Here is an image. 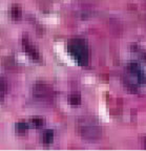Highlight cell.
Masks as SVG:
<instances>
[{"mask_svg": "<svg viewBox=\"0 0 146 151\" xmlns=\"http://www.w3.org/2000/svg\"><path fill=\"white\" fill-rule=\"evenodd\" d=\"M22 14V11H21V7L19 6L18 4H14L11 9V16L13 17L14 19H19L21 17Z\"/></svg>", "mask_w": 146, "mask_h": 151, "instance_id": "obj_9", "label": "cell"}, {"mask_svg": "<svg viewBox=\"0 0 146 151\" xmlns=\"http://www.w3.org/2000/svg\"><path fill=\"white\" fill-rule=\"evenodd\" d=\"M31 124L34 128H41L43 125V120L39 116H35L31 120Z\"/></svg>", "mask_w": 146, "mask_h": 151, "instance_id": "obj_11", "label": "cell"}, {"mask_svg": "<svg viewBox=\"0 0 146 151\" xmlns=\"http://www.w3.org/2000/svg\"><path fill=\"white\" fill-rule=\"evenodd\" d=\"M23 47H24V50H25L26 55H27L31 59L35 60V61H40L41 55H40V52H39V50H38L33 44H31L30 41H28L26 38H23Z\"/></svg>", "mask_w": 146, "mask_h": 151, "instance_id": "obj_5", "label": "cell"}, {"mask_svg": "<svg viewBox=\"0 0 146 151\" xmlns=\"http://www.w3.org/2000/svg\"><path fill=\"white\" fill-rule=\"evenodd\" d=\"M53 93L54 92H53L52 88L46 83H43V82L36 83L35 87H34V94L39 100H51Z\"/></svg>", "mask_w": 146, "mask_h": 151, "instance_id": "obj_3", "label": "cell"}, {"mask_svg": "<svg viewBox=\"0 0 146 151\" xmlns=\"http://www.w3.org/2000/svg\"><path fill=\"white\" fill-rule=\"evenodd\" d=\"M127 70L132 76H134L140 84H146V73L143 71L140 64L132 62L127 65Z\"/></svg>", "mask_w": 146, "mask_h": 151, "instance_id": "obj_4", "label": "cell"}, {"mask_svg": "<svg viewBox=\"0 0 146 151\" xmlns=\"http://www.w3.org/2000/svg\"><path fill=\"white\" fill-rule=\"evenodd\" d=\"M54 139V131L51 129H47L43 132L42 135V141L44 144H51Z\"/></svg>", "mask_w": 146, "mask_h": 151, "instance_id": "obj_6", "label": "cell"}, {"mask_svg": "<svg viewBox=\"0 0 146 151\" xmlns=\"http://www.w3.org/2000/svg\"><path fill=\"white\" fill-rule=\"evenodd\" d=\"M144 145H145V148H146V137L144 139Z\"/></svg>", "mask_w": 146, "mask_h": 151, "instance_id": "obj_13", "label": "cell"}, {"mask_svg": "<svg viewBox=\"0 0 146 151\" xmlns=\"http://www.w3.org/2000/svg\"><path fill=\"white\" fill-rule=\"evenodd\" d=\"M69 103L73 106L79 105L81 103V96L79 93H72L69 96Z\"/></svg>", "mask_w": 146, "mask_h": 151, "instance_id": "obj_7", "label": "cell"}, {"mask_svg": "<svg viewBox=\"0 0 146 151\" xmlns=\"http://www.w3.org/2000/svg\"><path fill=\"white\" fill-rule=\"evenodd\" d=\"M140 57L142 58L143 61H146V50H140Z\"/></svg>", "mask_w": 146, "mask_h": 151, "instance_id": "obj_12", "label": "cell"}, {"mask_svg": "<svg viewBox=\"0 0 146 151\" xmlns=\"http://www.w3.org/2000/svg\"><path fill=\"white\" fill-rule=\"evenodd\" d=\"M67 50L71 56L81 66H86L88 63V47L85 40L81 38H73L67 43Z\"/></svg>", "mask_w": 146, "mask_h": 151, "instance_id": "obj_2", "label": "cell"}, {"mask_svg": "<svg viewBox=\"0 0 146 151\" xmlns=\"http://www.w3.org/2000/svg\"><path fill=\"white\" fill-rule=\"evenodd\" d=\"M28 129V126L26 123L24 122H19L17 123V125H16V131L18 134L22 135V134H25L26 131H27Z\"/></svg>", "mask_w": 146, "mask_h": 151, "instance_id": "obj_8", "label": "cell"}, {"mask_svg": "<svg viewBox=\"0 0 146 151\" xmlns=\"http://www.w3.org/2000/svg\"><path fill=\"white\" fill-rule=\"evenodd\" d=\"M5 92H7V83H5L4 79L0 77V100L4 98Z\"/></svg>", "mask_w": 146, "mask_h": 151, "instance_id": "obj_10", "label": "cell"}, {"mask_svg": "<svg viewBox=\"0 0 146 151\" xmlns=\"http://www.w3.org/2000/svg\"><path fill=\"white\" fill-rule=\"evenodd\" d=\"M78 131L85 139L94 141L101 137V126L94 116H81L78 120Z\"/></svg>", "mask_w": 146, "mask_h": 151, "instance_id": "obj_1", "label": "cell"}]
</instances>
